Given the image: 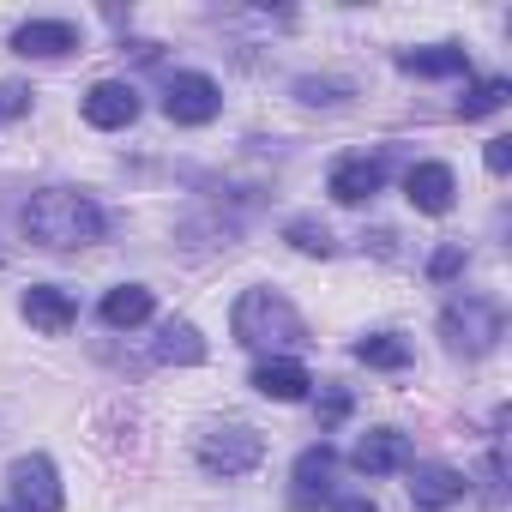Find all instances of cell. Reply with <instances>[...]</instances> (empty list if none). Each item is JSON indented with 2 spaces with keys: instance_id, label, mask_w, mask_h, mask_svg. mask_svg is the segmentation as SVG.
Returning <instances> with one entry per match:
<instances>
[{
  "instance_id": "1",
  "label": "cell",
  "mask_w": 512,
  "mask_h": 512,
  "mask_svg": "<svg viewBox=\"0 0 512 512\" xmlns=\"http://www.w3.org/2000/svg\"><path fill=\"white\" fill-rule=\"evenodd\" d=\"M19 223H25V235H31L37 247H49V253L91 247V241H103V229H109L103 205H97L91 193H73V187H43V193H31L25 211H19Z\"/></svg>"
},
{
  "instance_id": "2",
  "label": "cell",
  "mask_w": 512,
  "mask_h": 512,
  "mask_svg": "<svg viewBox=\"0 0 512 512\" xmlns=\"http://www.w3.org/2000/svg\"><path fill=\"white\" fill-rule=\"evenodd\" d=\"M229 332L247 350H296V344H308V320L290 308V296H278L266 284L260 290H241V302L229 314Z\"/></svg>"
},
{
  "instance_id": "3",
  "label": "cell",
  "mask_w": 512,
  "mask_h": 512,
  "mask_svg": "<svg viewBox=\"0 0 512 512\" xmlns=\"http://www.w3.org/2000/svg\"><path fill=\"white\" fill-rule=\"evenodd\" d=\"M193 458L211 476H247V470H260V458H266V434L247 428V422H211V428H199Z\"/></svg>"
},
{
  "instance_id": "4",
  "label": "cell",
  "mask_w": 512,
  "mask_h": 512,
  "mask_svg": "<svg viewBox=\"0 0 512 512\" xmlns=\"http://www.w3.org/2000/svg\"><path fill=\"white\" fill-rule=\"evenodd\" d=\"M500 332H506V320H500V302H488V296H464V302H452V308L440 314V338H446L452 350H464V356L494 350Z\"/></svg>"
},
{
  "instance_id": "5",
  "label": "cell",
  "mask_w": 512,
  "mask_h": 512,
  "mask_svg": "<svg viewBox=\"0 0 512 512\" xmlns=\"http://www.w3.org/2000/svg\"><path fill=\"white\" fill-rule=\"evenodd\" d=\"M7 482H13V500H19V512H61V506H67L61 470H55L43 452H31V458H13Z\"/></svg>"
},
{
  "instance_id": "6",
  "label": "cell",
  "mask_w": 512,
  "mask_h": 512,
  "mask_svg": "<svg viewBox=\"0 0 512 512\" xmlns=\"http://www.w3.org/2000/svg\"><path fill=\"white\" fill-rule=\"evenodd\" d=\"M217 109H223V91L205 73H175L163 91V115L175 127H205V121H217Z\"/></svg>"
},
{
  "instance_id": "7",
  "label": "cell",
  "mask_w": 512,
  "mask_h": 512,
  "mask_svg": "<svg viewBox=\"0 0 512 512\" xmlns=\"http://www.w3.org/2000/svg\"><path fill=\"white\" fill-rule=\"evenodd\" d=\"M380 187H386V163H380V157H338L332 175H326V193H332L338 205H362V199H374Z\"/></svg>"
},
{
  "instance_id": "8",
  "label": "cell",
  "mask_w": 512,
  "mask_h": 512,
  "mask_svg": "<svg viewBox=\"0 0 512 512\" xmlns=\"http://www.w3.org/2000/svg\"><path fill=\"white\" fill-rule=\"evenodd\" d=\"M404 199H410L422 217H446L452 199H458V175H452L446 163H416V169L404 175Z\"/></svg>"
},
{
  "instance_id": "9",
  "label": "cell",
  "mask_w": 512,
  "mask_h": 512,
  "mask_svg": "<svg viewBox=\"0 0 512 512\" xmlns=\"http://www.w3.org/2000/svg\"><path fill=\"white\" fill-rule=\"evenodd\" d=\"M13 49H19L25 61H61V55L79 49V31H73L67 19H25V25L13 31Z\"/></svg>"
},
{
  "instance_id": "10",
  "label": "cell",
  "mask_w": 512,
  "mask_h": 512,
  "mask_svg": "<svg viewBox=\"0 0 512 512\" xmlns=\"http://www.w3.org/2000/svg\"><path fill=\"white\" fill-rule=\"evenodd\" d=\"M85 121H91V127H103V133L133 127V121H139V91H133V85H121V79L91 85V91H85Z\"/></svg>"
},
{
  "instance_id": "11",
  "label": "cell",
  "mask_w": 512,
  "mask_h": 512,
  "mask_svg": "<svg viewBox=\"0 0 512 512\" xmlns=\"http://www.w3.org/2000/svg\"><path fill=\"white\" fill-rule=\"evenodd\" d=\"M19 314L37 326V332H49V338H61L73 320H79V302L61 290V284H31L25 296H19Z\"/></svg>"
},
{
  "instance_id": "12",
  "label": "cell",
  "mask_w": 512,
  "mask_h": 512,
  "mask_svg": "<svg viewBox=\"0 0 512 512\" xmlns=\"http://www.w3.org/2000/svg\"><path fill=\"white\" fill-rule=\"evenodd\" d=\"M247 386L260 392V398H278V404H302L308 386H314V374H308L302 362H290V356H266L260 368L247 374Z\"/></svg>"
},
{
  "instance_id": "13",
  "label": "cell",
  "mask_w": 512,
  "mask_h": 512,
  "mask_svg": "<svg viewBox=\"0 0 512 512\" xmlns=\"http://www.w3.org/2000/svg\"><path fill=\"white\" fill-rule=\"evenodd\" d=\"M350 464H356L362 476H392V470H404V464H410V440H404L398 428H368V434L356 440Z\"/></svg>"
},
{
  "instance_id": "14",
  "label": "cell",
  "mask_w": 512,
  "mask_h": 512,
  "mask_svg": "<svg viewBox=\"0 0 512 512\" xmlns=\"http://www.w3.org/2000/svg\"><path fill=\"white\" fill-rule=\"evenodd\" d=\"M410 500L422 512H446L452 500H464V470H452V464H416L410 470Z\"/></svg>"
},
{
  "instance_id": "15",
  "label": "cell",
  "mask_w": 512,
  "mask_h": 512,
  "mask_svg": "<svg viewBox=\"0 0 512 512\" xmlns=\"http://www.w3.org/2000/svg\"><path fill=\"white\" fill-rule=\"evenodd\" d=\"M332 470H338V452L320 440V446H308L302 458H296V506H314V500H326L332 494Z\"/></svg>"
},
{
  "instance_id": "16",
  "label": "cell",
  "mask_w": 512,
  "mask_h": 512,
  "mask_svg": "<svg viewBox=\"0 0 512 512\" xmlns=\"http://www.w3.org/2000/svg\"><path fill=\"white\" fill-rule=\"evenodd\" d=\"M151 308H157V296H151L145 284H121V290H109V296H103V326L133 332V326H145V320H151Z\"/></svg>"
},
{
  "instance_id": "17",
  "label": "cell",
  "mask_w": 512,
  "mask_h": 512,
  "mask_svg": "<svg viewBox=\"0 0 512 512\" xmlns=\"http://www.w3.org/2000/svg\"><path fill=\"white\" fill-rule=\"evenodd\" d=\"M398 67L416 73V79H458V73H470V55L452 49V43H440V49H404Z\"/></svg>"
},
{
  "instance_id": "18",
  "label": "cell",
  "mask_w": 512,
  "mask_h": 512,
  "mask_svg": "<svg viewBox=\"0 0 512 512\" xmlns=\"http://www.w3.org/2000/svg\"><path fill=\"white\" fill-rule=\"evenodd\" d=\"M157 362H175V368H199L205 362V338L193 320H163L157 332Z\"/></svg>"
},
{
  "instance_id": "19",
  "label": "cell",
  "mask_w": 512,
  "mask_h": 512,
  "mask_svg": "<svg viewBox=\"0 0 512 512\" xmlns=\"http://www.w3.org/2000/svg\"><path fill=\"white\" fill-rule=\"evenodd\" d=\"M356 362L398 374V368H410V344H404L398 332H374V338H362V344H356Z\"/></svg>"
},
{
  "instance_id": "20",
  "label": "cell",
  "mask_w": 512,
  "mask_h": 512,
  "mask_svg": "<svg viewBox=\"0 0 512 512\" xmlns=\"http://www.w3.org/2000/svg\"><path fill=\"white\" fill-rule=\"evenodd\" d=\"M506 97H512V85H506V79H476V85L458 97V115H464V121H482V115L506 109Z\"/></svg>"
},
{
  "instance_id": "21",
  "label": "cell",
  "mask_w": 512,
  "mask_h": 512,
  "mask_svg": "<svg viewBox=\"0 0 512 512\" xmlns=\"http://www.w3.org/2000/svg\"><path fill=\"white\" fill-rule=\"evenodd\" d=\"M284 241H290V247H302V253H320V260L338 247V241H332V229H326L320 217H290V223H284Z\"/></svg>"
},
{
  "instance_id": "22",
  "label": "cell",
  "mask_w": 512,
  "mask_h": 512,
  "mask_svg": "<svg viewBox=\"0 0 512 512\" xmlns=\"http://www.w3.org/2000/svg\"><path fill=\"white\" fill-rule=\"evenodd\" d=\"M350 410H356V398H350L344 386H326V392H320V434H332Z\"/></svg>"
},
{
  "instance_id": "23",
  "label": "cell",
  "mask_w": 512,
  "mask_h": 512,
  "mask_svg": "<svg viewBox=\"0 0 512 512\" xmlns=\"http://www.w3.org/2000/svg\"><path fill=\"white\" fill-rule=\"evenodd\" d=\"M464 272V241H446V247H434V260H428V278L434 284H452Z\"/></svg>"
},
{
  "instance_id": "24",
  "label": "cell",
  "mask_w": 512,
  "mask_h": 512,
  "mask_svg": "<svg viewBox=\"0 0 512 512\" xmlns=\"http://www.w3.org/2000/svg\"><path fill=\"white\" fill-rule=\"evenodd\" d=\"M296 97H302V103H344V85H332V79H302Z\"/></svg>"
},
{
  "instance_id": "25",
  "label": "cell",
  "mask_w": 512,
  "mask_h": 512,
  "mask_svg": "<svg viewBox=\"0 0 512 512\" xmlns=\"http://www.w3.org/2000/svg\"><path fill=\"white\" fill-rule=\"evenodd\" d=\"M482 163H488V175H506V169H512V139H488Z\"/></svg>"
},
{
  "instance_id": "26",
  "label": "cell",
  "mask_w": 512,
  "mask_h": 512,
  "mask_svg": "<svg viewBox=\"0 0 512 512\" xmlns=\"http://www.w3.org/2000/svg\"><path fill=\"white\" fill-rule=\"evenodd\" d=\"M338 512H380V506L368 494H350V500H338Z\"/></svg>"
},
{
  "instance_id": "27",
  "label": "cell",
  "mask_w": 512,
  "mask_h": 512,
  "mask_svg": "<svg viewBox=\"0 0 512 512\" xmlns=\"http://www.w3.org/2000/svg\"><path fill=\"white\" fill-rule=\"evenodd\" d=\"M0 512H7V506H0Z\"/></svg>"
}]
</instances>
